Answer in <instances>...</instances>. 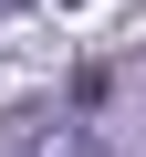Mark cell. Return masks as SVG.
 I'll return each mask as SVG.
<instances>
[{"label": "cell", "mask_w": 146, "mask_h": 157, "mask_svg": "<svg viewBox=\"0 0 146 157\" xmlns=\"http://www.w3.org/2000/svg\"><path fill=\"white\" fill-rule=\"evenodd\" d=\"M0 11H21V0H0Z\"/></svg>", "instance_id": "2"}, {"label": "cell", "mask_w": 146, "mask_h": 157, "mask_svg": "<svg viewBox=\"0 0 146 157\" xmlns=\"http://www.w3.org/2000/svg\"><path fill=\"white\" fill-rule=\"evenodd\" d=\"M11 157H115V136H104L94 115H52V126H31Z\"/></svg>", "instance_id": "1"}]
</instances>
